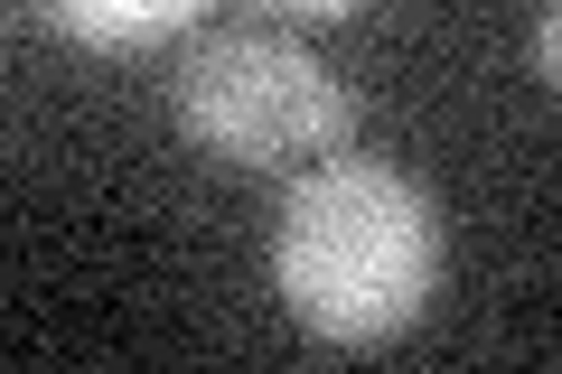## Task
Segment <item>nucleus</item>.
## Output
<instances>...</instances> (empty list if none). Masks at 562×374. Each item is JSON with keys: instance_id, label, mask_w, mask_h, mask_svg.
<instances>
[{"instance_id": "nucleus-4", "label": "nucleus", "mask_w": 562, "mask_h": 374, "mask_svg": "<svg viewBox=\"0 0 562 374\" xmlns=\"http://www.w3.org/2000/svg\"><path fill=\"white\" fill-rule=\"evenodd\" d=\"M553 66H562V20H553V10H543V20H535V76L553 84Z\"/></svg>"}, {"instance_id": "nucleus-1", "label": "nucleus", "mask_w": 562, "mask_h": 374, "mask_svg": "<svg viewBox=\"0 0 562 374\" xmlns=\"http://www.w3.org/2000/svg\"><path fill=\"white\" fill-rule=\"evenodd\" d=\"M272 281L310 337L328 347H394L441 291V206L394 159L291 169L272 235Z\"/></svg>"}, {"instance_id": "nucleus-5", "label": "nucleus", "mask_w": 562, "mask_h": 374, "mask_svg": "<svg viewBox=\"0 0 562 374\" xmlns=\"http://www.w3.org/2000/svg\"><path fill=\"white\" fill-rule=\"evenodd\" d=\"M272 10H291V20H357L366 0H272Z\"/></svg>"}, {"instance_id": "nucleus-3", "label": "nucleus", "mask_w": 562, "mask_h": 374, "mask_svg": "<svg viewBox=\"0 0 562 374\" xmlns=\"http://www.w3.org/2000/svg\"><path fill=\"white\" fill-rule=\"evenodd\" d=\"M38 10L57 38L94 47V57H132V47H160L206 20V0H38Z\"/></svg>"}, {"instance_id": "nucleus-2", "label": "nucleus", "mask_w": 562, "mask_h": 374, "mask_svg": "<svg viewBox=\"0 0 562 374\" xmlns=\"http://www.w3.org/2000/svg\"><path fill=\"white\" fill-rule=\"evenodd\" d=\"M169 122L198 140L206 159L235 169H319L357 132V94L310 57L301 38L272 29H225L198 38L169 76Z\"/></svg>"}]
</instances>
